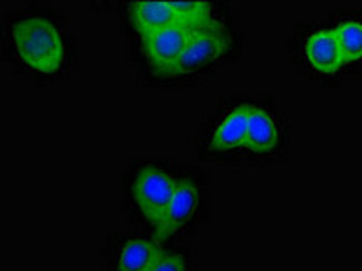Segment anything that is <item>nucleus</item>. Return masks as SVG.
I'll use <instances>...</instances> for the list:
<instances>
[{"mask_svg": "<svg viewBox=\"0 0 362 271\" xmlns=\"http://www.w3.org/2000/svg\"><path fill=\"white\" fill-rule=\"evenodd\" d=\"M9 53L22 69L38 78L54 80L66 74L73 60L71 35L47 13H18L6 25Z\"/></svg>", "mask_w": 362, "mask_h": 271, "instance_id": "obj_1", "label": "nucleus"}, {"mask_svg": "<svg viewBox=\"0 0 362 271\" xmlns=\"http://www.w3.org/2000/svg\"><path fill=\"white\" fill-rule=\"evenodd\" d=\"M176 183L177 181H174L160 167H145L136 176L132 185L134 203L154 230H158L163 222L173 201Z\"/></svg>", "mask_w": 362, "mask_h": 271, "instance_id": "obj_2", "label": "nucleus"}, {"mask_svg": "<svg viewBox=\"0 0 362 271\" xmlns=\"http://www.w3.org/2000/svg\"><path fill=\"white\" fill-rule=\"evenodd\" d=\"M194 29L183 22L169 25V28L156 31L144 37V54L151 71L160 76H170L181 54L185 51Z\"/></svg>", "mask_w": 362, "mask_h": 271, "instance_id": "obj_3", "label": "nucleus"}, {"mask_svg": "<svg viewBox=\"0 0 362 271\" xmlns=\"http://www.w3.org/2000/svg\"><path fill=\"white\" fill-rule=\"evenodd\" d=\"M228 45H230L228 33L216 20L210 22L205 28L194 31L170 76H187L203 69L225 54Z\"/></svg>", "mask_w": 362, "mask_h": 271, "instance_id": "obj_4", "label": "nucleus"}, {"mask_svg": "<svg viewBox=\"0 0 362 271\" xmlns=\"http://www.w3.org/2000/svg\"><path fill=\"white\" fill-rule=\"evenodd\" d=\"M303 56L310 71L322 80H334L348 71L329 24H315L306 31L303 38Z\"/></svg>", "mask_w": 362, "mask_h": 271, "instance_id": "obj_5", "label": "nucleus"}, {"mask_svg": "<svg viewBox=\"0 0 362 271\" xmlns=\"http://www.w3.org/2000/svg\"><path fill=\"white\" fill-rule=\"evenodd\" d=\"M199 205V192L192 181L180 179L176 183L173 201H170L169 210L165 214L163 222L156 230V241H163L169 235L176 234L183 226L189 224L192 217L198 212Z\"/></svg>", "mask_w": 362, "mask_h": 271, "instance_id": "obj_6", "label": "nucleus"}, {"mask_svg": "<svg viewBox=\"0 0 362 271\" xmlns=\"http://www.w3.org/2000/svg\"><path fill=\"white\" fill-rule=\"evenodd\" d=\"M346 69L362 66V13L342 11L329 22Z\"/></svg>", "mask_w": 362, "mask_h": 271, "instance_id": "obj_7", "label": "nucleus"}, {"mask_svg": "<svg viewBox=\"0 0 362 271\" xmlns=\"http://www.w3.org/2000/svg\"><path fill=\"white\" fill-rule=\"evenodd\" d=\"M131 22L144 38L180 22V13L174 2H136L131 6Z\"/></svg>", "mask_w": 362, "mask_h": 271, "instance_id": "obj_8", "label": "nucleus"}, {"mask_svg": "<svg viewBox=\"0 0 362 271\" xmlns=\"http://www.w3.org/2000/svg\"><path fill=\"white\" fill-rule=\"evenodd\" d=\"M250 107L239 105L230 109L218 121L214 136H212V145L218 150H234V148L245 147L247 140V127Z\"/></svg>", "mask_w": 362, "mask_h": 271, "instance_id": "obj_9", "label": "nucleus"}, {"mask_svg": "<svg viewBox=\"0 0 362 271\" xmlns=\"http://www.w3.org/2000/svg\"><path fill=\"white\" fill-rule=\"evenodd\" d=\"M161 248L147 239H129L119 248L116 270L118 271H151L161 257Z\"/></svg>", "mask_w": 362, "mask_h": 271, "instance_id": "obj_10", "label": "nucleus"}, {"mask_svg": "<svg viewBox=\"0 0 362 271\" xmlns=\"http://www.w3.org/2000/svg\"><path fill=\"white\" fill-rule=\"evenodd\" d=\"M279 141L277 124L270 114L261 107H250L245 147L254 152H270Z\"/></svg>", "mask_w": 362, "mask_h": 271, "instance_id": "obj_11", "label": "nucleus"}, {"mask_svg": "<svg viewBox=\"0 0 362 271\" xmlns=\"http://www.w3.org/2000/svg\"><path fill=\"white\" fill-rule=\"evenodd\" d=\"M151 271H187L185 259L174 251H163Z\"/></svg>", "mask_w": 362, "mask_h": 271, "instance_id": "obj_12", "label": "nucleus"}]
</instances>
